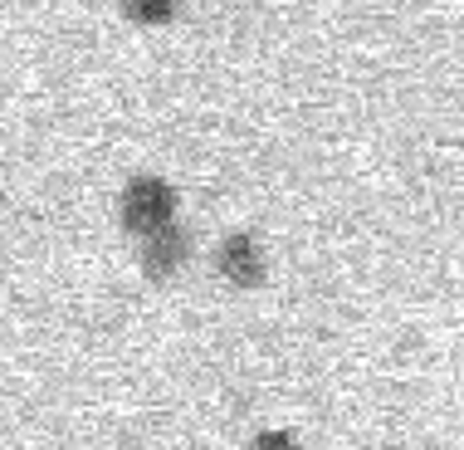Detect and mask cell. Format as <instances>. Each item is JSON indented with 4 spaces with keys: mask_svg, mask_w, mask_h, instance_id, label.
Returning a JSON list of instances; mask_svg holds the SVG:
<instances>
[{
    "mask_svg": "<svg viewBox=\"0 0 464 450\" xmlns=\"http://www.w3.org/2000/svg\"><path fill=\"white\" fill-rule=\"evenodd\" d=\"M186 255H191V240H186L181 225H161V230L142 235V274L147 279H167V274H177L186 265Z\"/></svg>",
    "mask_w": 464,
    "mask_h": 450,
    "instance_id": "2",
    "label": "cell"
},
{
    "mask_svg": "<svg viewBox=\"0 0 464 450\" xmlns=\"http://www.w3.org/2000/svg\"><path fill=\"white\" fill-rule=\"evenodd\" d=\"M216 265H220L225 279L240 284V289H255V284L265 279V255H259V245H255V235H249V230L225 235V245H220Z\"/></svg>",
    "mask_w": 464,
    "mask_h": 450,
    "instance_id": "3",
    "label": "cell"
},
{
    "mask_svg": "<svg viewBox=\"0 0 464 450\" xmlns=\"http://www.w3.org/2000/svg\"><path fill=\"white\" fill-rule=\"evenodd\" d=\"M122 15L137 24H167L177 20V0H122Z\"/></svg>",
    "mask_w": 464,
    "mask_h": 450,
    "instance_id": "4",
    "label": "cell"
},
{
    "mask_svg": "<svg viewBox=\"0 0 464 450\" xmlns=\"http://www.w3.org/2000/svg\"><path fill=\"white\" fill-rule=\"evenodd\" d=\"M118 216H122V230L142 240V235L171 225V216H177V191H171V181H161V177H132L128 186H122Z\"/></svg>",
    "mask_w": 464,
    "mask_h": 450,
    "instance_id": "1",
    "label": "cell"
},
{
    "mask_svg": "<svg viewBox=\"0 0 464 450\" xmlns=\"http://www.w3.org/2000/svg\"><path fill=\"white\" fill-rule=\"evenodd\" d=\"M255 450H298V441L288 431H259L255 435Z\"/></svg>",
    "mask_w": 464,
    "mask_h": 450,
    "instance_id": "5",
    "label": "cell"
}]
</instances>
